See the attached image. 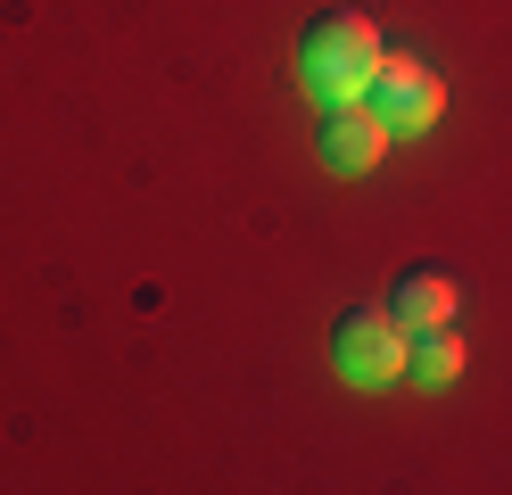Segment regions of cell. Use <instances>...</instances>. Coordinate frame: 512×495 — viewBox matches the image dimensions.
Here are the masks:
<instances>
[{
  "instance_id": "obj_3",
  "label": "cell",
  "mask_w": 512,
  "mask_h": 495,
  "mask_svg": "<svg viewBox=\"0 0 512 495\" xmlns=\"http://www.w3.org/2000/svg\"><path fill=\"white\" fill-rule=\"evenodd\" d=\"M364 108L389 124V132H422V124H438V108H446V83L430 75L422 58H380V75H372V91H364Z\"/></svg>"
},
{
  "instance_id": "obj_6",
  "label": "cell",
  "mask_w": 512,
  "mask_h": 495,
  "mask_svg": "<svg viewBox=\"0 0 512 495\" xmlns=\"http://www.w3.org/2000/svg\"><path fill=\"white\" fill-rule=\"evenodd\" d=\"M413 380H430V388H446L463 372V339H455V322H430V330H413V363H405Z\"/></svg>"
},
{
  "instance_id": "obj_2",
  "label": "cell",
  "mask_w": 512,
  "mask_h": 495,
  "mask_svg": "<svg viewBox=\"0 0 512 495\" xmlns=\"http://www.w3.org/2000/svg\"><path fill=\"white\" fill-rule=\"evenodd\" d=\"M331 363H339V380H356V388H389L413 363V330L389 306H356L331 330Z\"/></svg>"
},
{
  "instance_id": "obj_4",
  "label": "cell",
  "mask_w": 512,
  "mask_h": 495,
  "mask_svg": "<svg viewBox=\"0 0 512 495\" xmlns=\"http://www.w3.org/2000/svg\"><path fill=\"white\" fill-rule=\"evenodd\" d=\"M380 149H389V124L364 99H331V116H323V165L331 174H364Z\"/></svg>"
},
{
  "instance_id": "obj_1",
  "label": "cell",
  "mask_w": 512,
  "mask_h": 495,
  "mask_svg": "<svg viewBox=\"0 0 512 495\" xmlns=\"http://www.w3.org/2000/svg\"><path fill=\"white\" fill-rule=\"evenodd\" d=\"M380 25L372 17H314L306 25V50H298V75H306V91L314 99H364L372 91V75H380Z\"/></svg>"
},
{
  "instance_id": "obj_5",
  "label": "cell",
  "mask_w": 512,
  "mask_h": 495,
  "mask_svg": "<svg viewBox=\"0 0 512 495\" xmlns=\"http://www.w3.org/2000/svg\"><path fill=\"white\" fill-rule=\"evenodd\" d=\"M455 297H463V281H455V273H405L389 314H397L405 330H430V322H455Z\"/></svg>"
}]
</instances>
